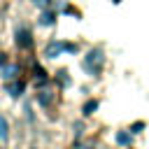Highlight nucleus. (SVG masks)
Returning <instances> with one entry per match:
<instances>
[{"mask_svg": "<svg viewBox=\"0 0 149 149\" xmlns=\"http://www.w3.org/2000/svg\"><path fill=\"white\" fill-rule=\"evenodd\" d=\"M84 68H86L91 74H98L100 68H102V49H91V51L84 56Z\"/></svg>", "mask_w": 149, "mask_h": 149, "instance_id": "obj_1", "label": "nucleus"}, {"mask_svg": "<svg viewBox=\"0 0 149 149\" xmlns=\"http://www.w3.org/2000/svg\"><path fill=\"white\" fill-rule=\"evenodd\" d=\"M30 30H26V28H19L16 30V44L19 47H30Z\"/></svg>", "mask_w": 149, "mask_h": 149, "instance_id": "obj_2", "label": "nucleus"}, {"mask_svg": "<svg viewBox=\"0 0 149 149\" xmlns=\"http://www.w3.org/2000/svg\"><path fill=\"white\" fill-rule=\"evenodd\" d=\"M40 23H42V26H51V23H54V14H51V12H44V14L40 16Z\"/></svg>", "mask_w": 149, "mask_h": 149, "instance_id": "obj_3", "label": "nucleus"}, {"mask_svg": "<svg viewBox=\"0 0 149 149\" xmlns=\"http://www.w3.org/2000/svg\"><path fill=\"white\" fill-rule=\"evenodd\" d=\"M5 79H14L16 77V65H9V68H5V74H2Z\"/></svg>", "mask_w": 149, "mask_h": 149, "instance_id": "obj_4", "label": "nucleus"}, {"mask_svg": "<svg viewBox=\"0 0 149 149\" xmlns=\"http://www.w3.org/2000/svg\"><path fill=\"white\" fill-rule=\"evenodd\" d=\"M0 140H7V121H5V116H0Z\"/></svg>", "mask_w": 149, "mask_h": 149, "instance_id": "obj_5", "label": "nucleus"}, {"mask_svg": "<svg viewBox=\"0 0 149 149\" xmlns=\"http://www.w3.org/2000/svg\"><path fill=\"white\" fill-rule=\"evenodd\" d=\"M95 107H98V102H95V100H88V102H86V107H84V114H93V112H95Z\"/></svg>", "mask_w": 149, "mask_h": 149, "instance_id": "obj_6", "label": "nucleus"}, {"mask_svg": "<svg viewBox=\"0 0 149 149\" xmlns=\"http://www.w3.org/2000/svg\"><path fill=\"white\" fill-rule=\"evenodd\" d=\"M116 142H119V144H128V142H130V135H128V133H119V135H116Z\"/></svg>", "mask_w": 149, "mask_h": 149, "instance_id": "obj_7", "label": "nucleus"}, {"mask_svg": "<svg viewBox=\"0 0 149 149\" xmlns=\"http://www.w3.org/2000/svg\"><path fill=\"white\" fill-rule=\"evenodd\" d=\"M9 93H12V95H19V93H21V84H14V86H9Z\"/></svg>", "mask_w": 149, "mask_h": 149, "instance_id": "obj_8", "label": "nucleus"}, {"mask_svg": "<svg viewBox=\"0 0 149 149\" xmlns=\"http://www.w3.org/2000/svg\"><path fill=\"white\" fill-rule=\"evenodd\" d=\"M142 128H144V123H135V126H133V133H137V130H142Z\"/></svg>", "mask_w": 149, "mask_h": 149, "instance_id": "obj_9", "label": "nucleus"}, {"mask_svg": "<svg viewBox=\"0 0 149 149\" xmlns=\"http://www.w3.org/2000/svg\"><path fill=\"white\" fill-rule=\"evenodd\" d=\"M33 2H35L37 7H44V5H47V0H33Z\"/></svg>", "mask_w": 149, "mask_h": 149, "instance_id": "obj_10", "label": "nucleus"}]
</instances>
